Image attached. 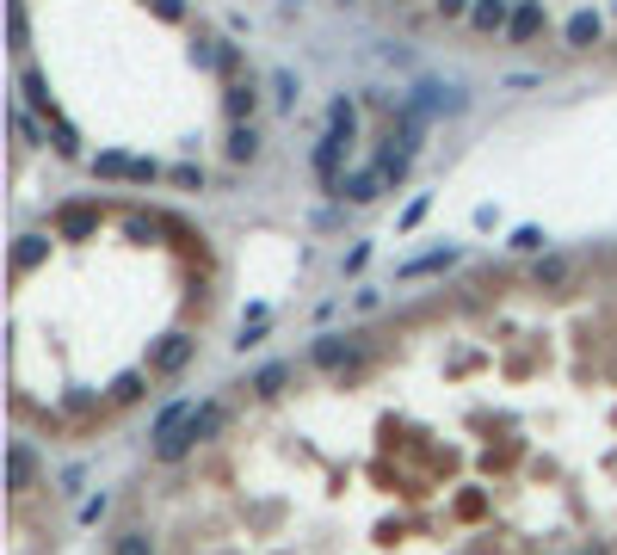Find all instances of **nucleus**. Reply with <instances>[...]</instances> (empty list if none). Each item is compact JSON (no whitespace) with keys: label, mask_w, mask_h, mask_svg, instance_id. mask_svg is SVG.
Instances as JSON below:
<instances>
[{"label":"nucleus","mask_w":617,"mask_h":555,"mask_svg":"<svg viewBox=\"0 0 617 555\" xmlns=\"http://www.w3.org/2000/svg\"><path fill=\"white\" fill-rule=\"evenodd\" d=\"M408 105H420L426 118H463V111H469V93H463V87H445V81H420Z\"/></svg>","instance_id":"f257e3e1"},{"label":"nucleus","mask_w":617,"mask_h":555,"mask_svg":"<svg viewBox=\"0 0 617 555\" xmlns=\"http://www.w3.org/2000/svg\"><path fill=\"white\" fill-rule=\"evenodd\" d=\"M340 161H346V136L328 130V136L315 142V179L328 185V192H340Z\"/></svg>","instance_id":"f03ea898"},{"label":"nucleus","mask_w":617,"mask_h":555,"mask_svg":"<svg viewBox=\"0 0 617 555\" xmlns=\"http://www.w3.org/2000/svg\"><path fill=\"white\" fill-rule=\"evenodd\" d=\"M383 192H389V185H383V173H377V167H358V173H346V179H340V198H346V204H377Z\"/></svg>","instance_id":"7ed1b4c3"},{"label":"nucleus","mask_w":617,"mask_h":555,"mask_svg":"<svg viewBox=\"0 0 617 555\" xmlns=\"http://www.w3.org/2000/svg\"><path fill=\"white\" fill-rule=\"evenodd\" d=\"M192 352H198L192 333H167V346L149 358V370H186V364H192Z\"/></svg>","instance_id":"20e7f679"},{"label":"nucleus","mask_w":617,"mask_h":555,"mask_svg":"<svg viewBox=\"0 0 617 555\" xmlns=\"http://www.w3.org/2000/svg\"><path fill=\"white\" fill-rule=\"evenodd\" d=\"M445 266H457V247L414 253V259H402V266H395V278H426V272H445Z\"/></svg>","instance_id":"39448f33"},{"label":"nucleus","mask_w":617,"mask_h":555,"mask_svg":"<svg viewBox=\"0 0 617 555\" xmlns=\"http://www.w3.org/2000/svg\"><path fill=\"white\" fill-rule=\"evenodd\" d=\"M38 481V457H31V444H7V488H31Z\"/></svg>","instance_id":"423d86ee"},{"label":"nucleus","mask_w":617,"mask_h":555,"mask_svg":"<svg viewBox=\"0 0 617 555\" xmlns=\"http://www.w3.org/2000/svg\"><path fill=\"white\" fill-rule=\"evenodd\" d=\"M309 358H315L321 370H340V364H352V358H358V346H352V340H340V333H321Z\"/></svg>","instance_id":"0eeeda50"},{"label":"nucleus","mask_w":617,"mask_h":555,"mask_svg":"<svg viewBox=\"0 0 617 555\" xmlns=\"http://www.w3.org/2000/svg\"><path fill=\"white\" fill-rule=\"evenodd\" d=\"M469 25H476V31H506V25H513V7H506V0H476V7H469Z\"/></svg>","instance_id":"6e6552de"},{"label":"nucleus","mask_w":617,"mask_h":555,"mask_svg":"<svg viewBox=\"0 0 617 555\" xmlns=\"http://www.w3.org/2000/svg\"><path fill=\"white\" fill-rule=\"evenodd\" d=\"M229 161L235 167H247V161H260V130H253V124H229Z\"/></svg>","instance_id":"1a4fd4ad"},{"label":"nucleus","mask_w":617,"mask_h":555,"mask_svg":"<svg viewBox=\"0 0 617 555\" xmlns=\"http://www.w3.org/2000/svg\"><path fill=\"white\" fill-rule=\"evenodd\" d=\"M537 31H543V7H537V0H519V7H513V25H506V37H513V44H531Z\"/></svg>","instance_id":"9d476101"},{"label":"nucleus","mask_w":617,"mask_h":555,"mask_svg":"<svg viewBox=\"0 0 617 555\" xmlns=\"http://www.w3.org/2000/svg\"><path fill=\"white\" fill-rule=\"evenodd\" d=\"M19 93H25V105H31V111H44V118L56 124V105H50V81H44L38 68H25V74H19Z\"/></svg>","instance_id":"9b49d317"},{"label":"nucleus","mask_w":617,"mask_h":555,"mask_svg":"<svg viewBox=\"0 0 617 555\" xmlns=\"http://www.w3.org/2000/svg\"><path fill=\"white\" fill-rule=\"evenodd\" d=\"M599 31H605V19H599L593 7H580V13L568 19V44H574V50H593V44H599Z\"/></svg>","instance_id":"f8f14e48"},{"label":"nucleus","mask_w":617,"mask_h":555,"mask_svg":"<svg viewBox=\"0 0 617 555\" xmlns=\"http://www.w3.org/2000/svg\"><path fill=\"white\" fill-rule=\"evenodd\" d=\"M568 278H574V259L568 253H537V284L543 290H562Z\"/></svg>","instance_id":"ddd939ff"},{"label":"nucleus","mask_w":617,"mask_h":555,"mask_svg":"<svg viewBox=\"0 0 617 555\" xmlns=\"http://www.w3.org/2000/svg\"><path fill=\"white\" fill-rule=\"evenodd\" d=\"M192 414H198V401H167L161 414H155V426H149V438H173V432L186 426Z\"/></svg>","instance_id":"4468645a"},{"label":"nucleus","mask_w":617,"mask_h":555,"mask_svg":"<svg viewBox=\"0 0 617 555\" xmlns=\"http://www.w3.org/2000/svg\"><path fill=\"white\" fill-rule=\"evenodd\" d=\"M328 130H334V136H346V142H358V105H352L346 93L328 105Z\"/></svg>","instance_id":"2eb2a0df"},{"label":"nucleus","mask_w":617,"mask_h":555,"mask_svg":"<svg viewBox=\"0 0 617 555\" xmlns=\"http://www.w3.org/2000/svg\"><path fill=\"white\" fill-rule=\"evenodd\" d=\"M284 383H290V364H266V370H253V395H260V401H272V395H284Z\"/></svg>","instance_id":"dca6fc26"},{"label":"nucleus","mask_w":617,"mask_h":555,"mask_svg":"<svg viewBox=\"0 0 617 555\" xmlns=\"http://www.w3.org/2000/svg\"><path fill=\"white\" fill-rule=\"evenodd\" d=\"M408 167H414V155H408V148H383V155H377V173H383V185H402V179H408Z\"/></svg>","instance_id":"f3484780"},{"label":"nucleus","mask_w":617,"mask_h":555,"mask_svg":"<svg viewBox=\"0 0 617 555\" xmlns=\"http://www.w3.org/2000/svg\"><path fill=\"white\" fill-rule=\"evenodd\" d=\"M44 253H50V241H44V235H19V241H13V266H19V272H31V266H44Z\"/></svg>","instance_id":"a211bd4d"},{"label":"nucleus","mask_w":617,"mask_h":555,"mask_svg":"<svg viewBox=\"0 0 617 555\" xmlns=\"http://www.w3.org/2000/svg\"><path fill=\"white\" fill-rule=\"evenodd\" d=\"M253 111H260V93H253L247 81H235V87H229V118H235V124H253Z\"/></svg>","instance_id":"6ab92c4d"},{"label":"nucleus","mask_w":617,"mask_h":555,"mask_svg":"<svg viewBox=\"0 0 617 555\" xmlns=\"http://www.w3.org/2000/svg\"><path fill=\"white\" fill-rule=\"evenodd\" d=\"M130 167H136V161H130V155H118V148L93 155V173H99V179H130Z\"/></svg>","instance_id":"aec40b11"},{"label":"nucleus","mask_w":617,"mask_h":555,"mask_svg":"<svg viewBox=\"0 0 617 555\" xmlns=\"http://www.w3.org/2000/svg\"><path fill=\"white\" fill-rule=\"evenodd\" d=\"M7 31H13V50L31 44V19H25V0H7Z\"/></svg>","instance_id":"412c9836"},{"label":"nucleus","mask_w":617,"mask_h":555,"mask_svg":"<svg viewBox=\"0 0 617 555\" xmlns=\"http://www.w3.org/2000/svg\"><path fill=\"white\" fill-rule=\"evenodd\" d=\"M272 99L278 105H297V74H290V68H272Z\"/></svg>","instance_id":"4be33fe9"},{"label":"nucleus","mask_w":617,"mask_h":555,"mask_svg":"<svg viewBox=\"0 0 617 555\" xmlns=\"http://www.w3.org/2000/svg\"><path fill=\"white\" fill-rule=\"evenodd\" d=\"M93 222H99L93 210H62V235H87Z\"/></svg>","instance_id":"5701e85b"},{"label":"nucleus","mask_w":617,"mask_h":555,"mask_svg":"<svg viewBox=\"0 0 617 555\" xmlns=\"http://www.w3.org/2000/svg\"><path fill=\"white\" fill-rule=\"evenodd\" d=\"M112 395H118V401H136V395H142V370H124V377L112 383Z\"/></svg>","instance_id":"b1692460"},{"label":"nucleus","mask_w":617,"mask_h":555,"mask_svg":"<svg viewBox=\"0 0 617 555\" xmlns=\"http://www.w3.org/2000/svg\"><path fill=\"white\" fill-rule=\"evenodd\" d=\"M112 555H155V543L142 537V531H130V537H118V549Z\"/></svg>","instance_id":"393cba45"},{"label":"nucleus","mask_w":617,"mask_h":555,"mask_svg":"<svg viewBox=\"0 0 617 555\" xmlns=\"http://www.w3.org/2000/svg\"><path fill=\"white\" fill-rule=\"evenodd\" d=\"M260 340H266V321H241V340H235V346H241V352H253Z\"/></svg>","instance_id":"a878e982"},{"label":"nucleus","mask_w":617,"mask_h":555,"mask_svg":"<svg viewBox=\"0 0 617 555\" xmlns=\"http://www.w3.org/2000/svg\"><path fill=\"white\" fill-rule=\"evenodd\" d=\"M513 247H519V253H543V229H531V222H525V229L513 235Z\"/></svg>","instance_id":"bb28decb"},{"label":"nucleus","mask_w":617,"mask_h":555,"mask_svg":"<svg viewBox=\"0 0 617 555\" xmlns=\"http://www.w3.org/2000/svg\"><path fill=\"white\" fill-rule=\"evenodd\" d=\"M105 506H112V500H105V494H93V500L81 506V525H99V518H105Z\"/></svg>","instance_id":"cd10ccee"},{"label":"nucleus","mask_w":617,"mask_h":555,"mask_svg":"<svg viewBox=\"0 0 617 555\" xmlns=\"http://www.w3.org/2000/svg\"><path fill=\"white\" fill-rule=\"evenodd\" d=\"M426 210H432V198H414V204L402 210V229H420V216H426Z\"/></svg>","instance_id":"c85d7f7f"},{"label":"nucleus","mask_w":617,"mask_h":555,"mask_svg":"<svg viewBox=\"0 0 617 555\" xmlns=\"http://www.w3.org/2000/svg\"><path fill=\"white\" fill-rule=\"evenodd\" d=\"M469 7H476V0H439V13H445V19H463Z\"/></svg>","instance_id":"c756f323"},{"label":"nucleus","mask_w":617,"mask_h":555,"mask_svg":"<svg viewBox=\"0 0 617 555\" xmlns=\"http://www.w3.org/2000/svg\"><path fill=\"white\" fill-rule=\"evenodd\" d=\"M155 13H161V19H179L186 7H179V0H155Z\"/></svg>","instance_id":"7c9ffc66"},{"label":"nucleus","mask_w":617,"mask_h":555,"mask_svg":"<svg viewBox=\"0 0 617 555\" xmlns=\"http://www.w3.org/2000/svg\"><path fill=\"white\" fill-rule=\"evenodd\" d=\"M340 7H352V0H340Z\"/></svg>","instance_id":"2f4dec72"}]
</instances>
